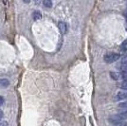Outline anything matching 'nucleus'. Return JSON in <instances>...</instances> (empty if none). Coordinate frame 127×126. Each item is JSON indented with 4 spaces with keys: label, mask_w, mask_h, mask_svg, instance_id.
Wrapping results in <instances>:
<instances>
[{
    "label": "nucleus",
    "mask_w": 127,
    "mask_h": 126,
    "mask_svg": "<svg viewBox=\"0 0 127 126\" xmlns=\"http://www.w3.org/2000/svg\"><path fill=\"white\" fill-rule=\"evenodd\" d=\"M121 79H122L123 81H127V72H121Z\"/></svg>",
    "instance_id": "4468645a"
},
{
    "label": "nucleus",
    "mask_w": 127,
    "mask_h": 126,
    "mask_svg": "<svg viewBox=\"0 0 127 126\" xmlns=\"http://www.w3.org/2000/svg\"><path fill=\"white\" fill-rule=\"evenodd\" d=\"M120 57H121V55L119 53L109 52V53H106L105 55H104V57H103V59H104V61L107 63H111L118 61L120 59Z\"/></svg>",
    "instance_id": "f257e3e1"
},
{
    "label": "nucleus",
    "mask_w": 127,
    "mask_h": 126,
    "mask_svg": "<svg viewBox=\"0 0 127 126\" xmlns=\"http://www.w3.org/2000/svg\"><path fill=\"white\" fill-rule=\"evenodd\" d=\"M9 84H10V82L7 79H0V87L5 88L9 86Z\"/></svg>",
    "instance_id": "423d86ee"
},
{
    "label": "nucleus",
    "mask_w": 127,
    "mask_h": 126,
    "mask_svg": "<svg viewBox=\"0 0 127 126\" xmlns=\"http://www.w3.org/2000/svg\"><path fill=\"white\" fill-rule=\"evenodd\" d=\"M58 28L59 30H60V32H61V33H63V34L66 33V32H67V25L64 22H62V21L59 22Z\"/></svg>",
    "instance_id": "20e7f679"
},
{
    "label": "nucleus",
    "mask_w": 127,
    "mask_h": 126,
    "mask_svg": "<svg viewBox=\"0 0 127 126\" xmlns=\"http://www.w3.org/2000/svg\"><path fill=\"white\" fill-rule=\"evenodd\" d=\"M108 120H109V121L111 122L112 124H120V123H122V121H123L122 120V118L118 115V114H117V115L110 116Z\"/></svg>",
    "instance_id": "f03ea898"
},
{
    "label": "nucleus",
    "mask_w": 127,
    "mask_h": 126,
    "mask_svg": "<svg viewBox=\"0 0 127 126\" xmlns=\"http://www.w3.org/2000/svg\"><path fill=\"white\" fill-rule=\"evenodd\" d=\"M120 87L123 90H127V81H123L120 84Z\"/></svg>",
    "instance_id": "9b49d317"
},
{
    "label": "nucleus",
    "mask_w": 127,
    "mask_h": 126,
    "mask_svg": "<svg viewBox=\"0 0 127 126\" xmlns=\"http://www.w3.org/2000/svg\"><path fill=\"white\" fill-rule=\"evenodd\" d=\"M3 116H4V114H3V111L2 110H0V120L3 118Z\"/></svg>",
    "instance_id": "f3484780"
},
{
    "label": "nucleus",
    "mask_w": 127,
    "mask_h": 126,
    "mask_svg": "<svg viewBox=\"0 0 127 126\" xmlns=\"http://www.w3.org/2000/svg\"><path fill=\"white\" fill-rule=\"evenodd\" d=\"M122 50L127 51V40H125V41L122 44Z\"/></svg>",
    "instance_id": "ddd939ff"
},
{
    "label": "nucleus",
    "mask_w": 127,
    "mask_h": 126,
    "mask_svg": "<svg viewBox=\"0 0 127 126\" xmlns=\"http://www.w3.org/2000/svg\"><path fill=\"white\" fill-rule=\"evenodd\" d=\"M3 103H4V98L0 96V106L3 104Z\"/></svg>",
    "instance_id": "dca6fc26"
},
{
    "label": "nucleus",
    "mask_w": 127,
    "mask_h": 126,
    "mask_svg": "<svg viewBox=\"0 0 127 126\" xmlns=\"http://www.w3.org/2000/svg\"><path fill=\"white\" fill-rule=\"evenodd\" d=\"M32 17H33V19L36 21V20H39V19H41V17H42V15H41V12L38 11H35L33 13H32Z\"/></svg>",
    "instance_id": "0eeeda50"
},
{
    "label": "nucleus",
    "mask_w": 127,
    "mask_h": 126,
    "mask_svg": "<svg viewBox=\"0 0 127 126\" xmlns=\"http://www.w3.org/2000/svg\"><path fill=\"white\" fill-rule=\"evenodd\" d=\"M118 115L122 118V121L127 120V111H122V112H121V113H120V114H118Z\"/></svg>",
    "instance_id": "9d476101"
},
{
    "label": "nucleus",
    "mask_w": 127,
    "mask_h": 126,
    "mask_svg": "<svg viewBox=\"0 0 127 126\" xmlns=\"http://www.w3.org/2000/svg\"><path fill=\"white\" fill-rule=\"evenodd\" d=\"M126 17H127V15H126Z\"/></svg>",
    "instance_id": "6ab92c4d"
},
{
    "label": "nucleus",
    "mask_w": 127,
    "mask_h": 126,
    "mask_svg": "<svg viewBox=\"0 0 127 126\" xmlns=\"http://www.w3.org/2000/svg\"><path fill=\"white\" fill-rule=\"evenodd\" d=\"M122 126H127V122H125V123H124V124H122Z\"/></svg>",
    "instance_id": "a211bd4d"
},
{
    "label": "nucleus",
    "mask_w": 127,
    "mask_h": 126,
    "mask_svg": "<svg viewBox=\"0 0 127 126\" xmlns=\"http://www.w3.org/2000/svg\"><path fill=\"white\" fill-rule=\"evenodd\" d=\"M0 126H9L7 121H0Z\"/></svg>",
    "instance_id": "2eb2a0df"
},
{
    "label": "nucleus",
    "mask_w": 127,
    "mask_h": 126,
    "mask_svg": "<svg viewBox=\"0 0 127 126\" xmlns=\"http://www.w3.org/2000/svg\"><path fill=\"white\" fill-rule=\"evenodd\" d=\"M43 4L46 6L47 8H51V6H52V2H51V1H49V0H45V1L43 2Z\"/></svg>",
    "instance_id": "f8f14e48"
},
{
    "label": "nucleus",
    "mask_w": 127,
    "mask_h": 126,
    "mask_svg": "<svg viewBox=\"0 0 127 126\" xmlns=\"http://www.w3.org/2000/svg\"><path fill=\"white\" fill-rule=\"evenodd\" d=\"M127 99V91H120L115 97L116 100H126Z\"/></svg>",
    "instance_id": "7ed1b4c3"
},
{
    "label": "nucleus",
    "mask_w": 127,
    "mask_h": 126,
    "mask_svg": "<svg viewBox=\"0 0 127 126\" xmlns=\"http://www.w3.org/2000/svg\"><path fill=\"white\" fill-rule=\"evenodd\" d=\"M110 75H111L112 79L115 80V81H119V80H121V75H120V73H117V72H111Z\"/></svg>",
    "instance_id": "6e6552de"
},
{
    "label": "nucleus",
    "mask_w": 127,
    "mask_h": 126,
    "mask_svg": "<svg viewBox=\"0 0 127 126\" xmlns=\"http://www.w3.org/2000/svg\"><path fill=\"white\" fill-rule=\"evenodd\" d=\"M119 108L123 109L124 111H127V100L126 101H123V102H121V103L119 104Z\"/></svg>",
    "instance_id": "1a4fd4ad"
},
{
    "label": "nucleus",
    "mask_w": 127,
    "mask_h": 126,
    "mask_svg": "<svg viewBox=\"0 0 127 126\" xmlns=\"http://www.w3.org/2000/svg\"><path fill=\"white\" fill-rule=\"evenodd\" d=\"M121 72H127V60H123L120 65Z\"/></svg>",
    "instance_id": "39448f33"
}]
</instances>
